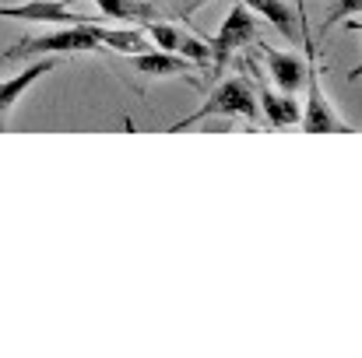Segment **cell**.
<instances>
[{
	"label": "cell",
	"mask_w": 362,
	"mask_h": 358,
	"mask_svg": "<svg viewBox=\"0 0 362 358\" xmlns=\"http://www.w3.org/2000/svg\"><path fill=\"white\" fill-rule=\"evenodd\" d=\"M103 42L88 25H67L60 32L49 35H35V39H18L0 53V64H14V60H35V56H67V53H99Z\"/></svg>",
	"instance_id": "7a4b0ae2"
},
{
	"label": "cell",
	"mask_w": 362,
	"mask_h": 358,
	"mask_svg": "<svg viewBox=\"0 0 362 358\" xmlns=\"http://www.w3.org/2000/svg\"><path fill=\"white\" fill-rule=\"evenodd\" d=\"M246 71H250V78H253V85H257V102H260V113L267 117L271 126H292V123H299L303 117V109H299V102L292 99V95H278V92H271V85H267V78L253 67V60H246Z\"/></svg>",
	"instance_id": "52a82bcc"
},
{
	"label": "cell",
	"mask_w": 362,
	"mask_h": 358,
	"mask_svg": "<svg viewBox=\"0 0 362 358\" xmlns=\"http://www.w3.org/2000/svg\"><path fill=\"white\" fill-rule=\"evenodd\" d=\"M267 71L274 78V85L292 95L299 92V85L306 81V60H299L296 53H281V49H267Z\"/></svg>",
	"instance_id": "8fae6325"
},
{
	"label": "cell",
	"mask_w": 362,
	"mask_h": 358,
	"mask_svg": "<svg viewBox=\"0 0 362 358\" xmlns=\"http://www.w3.org/2000/svg\"><path fill=\"white\" fill-rule=\"evenodd\" d=\"M253 14H260V18H267L288 42H299V25H296V18H292V11H288V4L285 0H243Z\"/></svg>",
	"instance_id": "7c38bea8"
},
{
	"label": "cell",
	"mask_w": 362,
	"mask_h": 358,
	"mask_svg": "<svg viewBox=\"0 0 362 358\" xmlns=\"http://www.w3.org/2000/svg\"><path fill=\"white\" fill-rule=\"evenodd\" d=\"M0 18L11 21H53V25H88L95 18L71 11L67 0H25V4H0Z\"/></svg>",
	"instance_id": "8992f818"
},
{
	"label": "cell",
	"mask_w": 362,
	"mask_h": 358,
	"mask_svg": "<svg viewBox=\"0 0 362 358\" xmlns=\"http://www.w3.org/2000/svg\"><path fill=\"white\" fill-rule=\"evenodd\" d=\"M144 35L158 46V49H169V53H180L187 60H194L197 67H211V46H204L197 35H187L183 28L162 21V18H151V21H141Z\"/></svg>",
	"instance_id": "5b68a950"
},
{
	"label": "cell",
	"mask_w": 362,
	"mask_h": 358,
	"mask_svg": "<svg viewBox=\"0 0 362 358\" xmlns=\"http://www.w3.org/2000/svg\"><path fill=\"white\" fill-rule=\"evenodd\" d=\"M130 67L137 74H148V78H180V74H190L197 64L180 56V53H169V49H148V53H137L130 56Z\"/></svg>",
	"instance_id": "ba28073f"
},
{
	"label": "cell",
	"mask_w": 362,
	"mask_h": 358,
	"mask_svg": "<svg viewBox=\"0 0 362 358\" xmlns=\"http://www.w3.org/2000/svg\"><path fill=\"white\" fill-rule=\"evenodd\" d=\"M180 4H183V14H194L201 4H211V0H180Z\"/></svg>",
	"instance_id": "2e32d148"
},
{
	"label": "cell",
	"mask_w": 362,
	"mask_h": 358,
	"mask_svg": "<svg viewBox=\"0 0 362 358\" xmlns=\"http://www.w3.org/2000/svg\"><path fill=\"white\" fill-rule=\"evenodd\" d=\"M345 28H349V32H362V21L359 18H345ZM349 78H352V81L362 78V60H359V67H352V71H349Z\"/></svg>",
	"instance_id": "9a60e30c"
},
{
	"label": "cell",
	"mask_w": 362,
	"mask_h": 358,
	"mask_svg": "<svg viewBox=\"0 0 362 358\" xmlns=\"http://www.w3.org/2000/svg\"><path fill=\"white\" fill-rule=\"evenodd\" d=\"M299 42L306 49V109H303V130L306 133H356L345 119L334 113V106L327 102L324 88H320V53H317V39L310 32V21H306V4L299 0Z\"/></svg>",
	"instance_id": "6da1fadb"
},
{
	"label": "cell",
	"mask_w": 362,
	"mask_h": 358,
	"mask_svg": "<svg viewBox=\"0 0 362 358\" xmlns=\"http://www.w3.org/2000/svg\"><path fill=\"white\" fill-rule=\"evenodd\" d=\"M57 67V60L53 56H35L25 71H18L14 78H7V81H0V117L4 113H11V106H18V99L42 78V74H49Z\"/></svg>",
	"instance_id": "9c48e42d"
},
{
	"label": "cell",
	"mask_w": 362,
	"mask_h": 358,
	"mask_svg": "<svg viewBox=\"0 0 362 358\" xmlns=\"http://www.w3.org/2000/svg\"><path fill=\"white\" fill-rule=\"evenodd\" d=\"M92 32H95V39H99L106 49L123 53V56H137V53L155 49V42L144 35V28H103V25L92 21Z\"/></svg>",
	"instance_id": "30bf717a"
},
{
	"label": "cell",
	"mask_w": 362,
	"mask_h": 358,
	"mask_svg": "<svg viewBox=\"0 0 362 358\" xmlns=\"http://www.w3.org/2000/svg\"><path fill=\"white\" fill-rule=\"evenodd\" d=\"M250 42H257V21H253V11H250L243 0H236L233 11L226 14L218 35L211 39V71L222 74L226 64H229V56H233L236 49H246Z\"/></svg>",
	"instance_id": "277c9868"
},
{
	"label": "cell",
	"mask_w": 362,
	"mask_h": 358,
	"mask_svg": "<svg viewBox=\"0 0 362 358\" xmlns=\"http://www.w3.org/2000/svg\"><path fill=\"white\" fill-rule=\"evenodd\" d=\"M211 117H229V119H253L260 117V102H257V92L250 85V78H226L208 99L201 109H194L187 119L173 123V133L183 130V126H194L201 119H211Z\"/></svg>",
	"instance_id": "3957f363"
},
{
	"label": "cell",
	"mask_w": 362,
	"mask_h": 358,
	"mask_svg": "<svg viewBox=\"0 0 362 358\" xmlns=\"http://www.w3.org/2000/svg\"><path fill=\"white\" fill-rule=\"evenodd\" d=\"M95 7L110 18H120V21H151V18H162V11L155 4H144V0H95Z\"/></svg>",
	"instance_id": "4fadbf2b"
},
{
	"label": "cell",
	"mask_w": 362,
	"mask_h": 358,
	"mask_svg": "<svg viewBox=\"0 0 362 358\" xmlns=\"http://www.w3.org/2000/svg\"><path fill=\"white\" fill-rule=\"evenodd\" d=\"M345 18H362V0H331V7L324 14V32H331Z\"/></svg>",
	"instance_id": "5bb4252c"
}]
</instances>
